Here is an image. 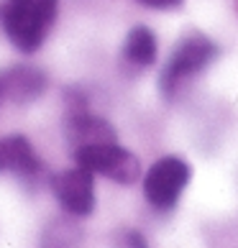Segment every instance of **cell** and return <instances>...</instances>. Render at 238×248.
<instances>
[{"instance_id": "obj_5", "label": "cell", "mask_w": 238, "mask_h": 248, "mask_svg": "<svg viewBox=\"0 0 238 248\" xmlns=\"http://www.w3.org/2000/svg\"><path fill=\"white\" fill-rule=\"evenodd\" d=\"M51 192L72 217H87L95 210V174L82 167L54 174Z\"/></svg>"}, {"instance_id": "obj_4", "label": "cell", "mask_w": 238, "mask_h": 248, "mask_svg": "<svg viewBox=\"0 0 238 248\" xmlns=\"http://www.w3.org/2000/svg\"><path fill=\"white\" fill-rule=\"evenodd\" d=\"M75 159H77V167L93 174H103V177L118 182V185H133L141 177V164L136 159V154L123 149L118 141L75 149Z\"/></svg>"}, {"instance_id": "obj_9", "label": "cell", "mask_w": 238, "mask_h": 248, "mask_svg": "<svg viewBox=\"0 0 238 248\" xmlns=\"http://www.w3.org/2000/svg\"><path fill=\"white\" fill-rule=\"evenodd\" d=\"M157 54H159V44H157V36L149 26H133L126 36V44H123V57L128 64L133 67H151L157 62Z\"/></svg>"}, {"instance_id": "obj_13", "label": "cell", "mask_w": 238, "mask_h": 248, "mask_svg": "<svg viewBox=\"0 0 238 248\" xmlns=\"http://www.w3.org/2000/svg\"><path fill=\"white\" fill-rule=\"evenodd\" d=\"M0 169H3V146H0Z\"/></svg>"}, {"instance_id": "obj_12", "label": "cell", "mask_w": 238, "mask_h": 248, "mask_svg": "<svg viewBox=\"0 0 238 248\" xmlns=\"http://www.w3.org/2000/svg\"><path fill=\"white\" fill-rule=\"evenodd\" d=\"M146 8H157V11H172V8H179L182 0H139Z\"/></svg>"}, {"instance_id": "obj_10", "label": "cell", "mask_w": 238, "mask_h": 248, "mask_svg": "<svg viewBox=\"0 0 238 248\" xmlns=\"http://www.w3.org/2000/svg\"><path fill=\"white\" fill-rule=\"evenodd\" d=\"M82 231L72 217H57L41 233V248H77Z\"/></svg>"}, {"instance_id": "obj_14", "label": "cell", "mask_w": 238, "mask_h": 248, "mask_svg": "<svg viewBox=\"0 0 238 248\" xmlns=\"http://www.w3.org/2000/svg\"><path fill=\"white\" fill-rule=\"evenodd\" d=\"M0 100H5V97H3V85H0Z\"/></svg>"}, {"instance_id": "obj_8", "label": "cell", "mask_w": 238, "mask_h": 248, "mask_svg": "<svg viewBox=\"0 0 238 248\" xmlns=\"http://www.w3.org/2000/svg\"><path fill=\"white\" fill-rule=\"evenodd\" d=\"M0 146H3V169H11L21 177H36L41 171V159L36 156L26 136L0 139Z\"/></svg>"}, {"instance_id": "obj_1", "label": "cell", "mask_w": 238, "mask_h": 248, "mask_svg": "<svg viewBox=\"0 0 238 248\" xmlns=\"http://www.w3.org/2000/svg\"><path fill=\"white\" fill-rule=\"evenodd\" d=\"M57 8L59 0H5L0 5V23L16 49L31 54L47 41Z\"/></svg>"}, {"instance_id": "obj_3", "label": "cell", "mask_w": 238, "mask_h": 248, "mask_svg": "<svg viewBox=\"0 0 238 248\" xmlns=\"http://www.w3.org/2000/svg\"><path fill=\"white\" fill-rule=\"evenodd\" d=\"M190 177H192V169L185 159L161 156L143 177V195L149 200V205L161 210V213L177 207L182 192L190 185Z\"/></svg>"}, {"instance_id": "obj_7", "label": "cell", "mask_w": 238, "mask_h": 248, "mask_svg": "<svg viewBox=\"0 0 238 248\" xmlns=\"http://www.w3.org/2000/svg\"><path fill=\"white\" fill-rule=\"evenodd\" d=\"M3 97L13 103H31L47 90V75L36 67H13L0 75Z\"/></svg>"}, {"instance_id": "obj_2", "label": "cell", "mask_w": 238, "mask_h": 248, "mask_svg": "<svg viewBox=\"0 0 238 248\" xmlns=\"http://www.w3.org/2000/svg\"><path fill=\"white\" fill-rule=\"evenodd\" d=\"M215 57H218V46L205 33H187L185 39H179L159 77V87L164 97H175L192 77L205 72L215 62Z\"/></svg>"}, {"instance_id": "obj_11", "label": "cell", "mask_w": 238, "mask_h": 248, "mask_svg": "<svg viewBox=\"0 0 238 248\" xmlns=\"http://www.w3.org/2000/svg\"><path fill=\"white\" fill-rule=\"evenodd\" d=\"M118 248H149V243H146V238L139 231H121Z\"/></svg>"}, {"instance_id": "obj_6", "label": "cell", "mask_w": 238, "mask_h": 248, "mask_svg": "<svg viewBox=\"0 0 238 248\" xmlns=\"http://www.w3.org/2000/svg\"><path fill=\"white\" fill-rule=\"evenodd\" d=\"M67 136L72 149L93 143H115V128L100 115H93L90 110L67 113Z\"/></svg>"}]
</instances>
